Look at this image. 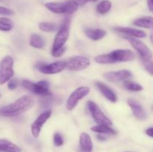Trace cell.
Returning a JSON list of instances; mask_svg holds the SVG:
<instances>
[{"instance_id":"obj_1","label":"cell","mask_w":153,"mask_h":152,"mask_svg":"<svg viewBox=\"0 0 153 152\" xmlns=\"http://www.w3.org/2000/svg\"><path fill=\"white\" fill-rule=\"evenodd\" d=\"M34 104V98L31 95L20 97L14 102L0 109V115L5 117H13L19 116L28 111Z\"/></svg>"},{"instance_id":"obj_2","label":"cell","mask_w":153,"mask_h":152,"mask_svg":"<svg viewBox=\"0 0 153 152\" xmlns=\"http://www.w3.org/2000/svg\"><path fill=\"white\" fill-rule=\"evenodd\" d=\"M45 6L50 11L55 13H67L72 14L78 10L79 4L75 0H70L64 3L47 2Z\"/></svg>"},{"instance_id":"obj_3","label":"cell","mask_w":153,"mask_h":152,"mask_svg":"<svg viewBox=\"0 0 153 152\" xmlns=\"http://www.w3.org/2000/svg\"><path fill=\"white\" fill-rule=\"evenodd\" d=\"M13 60L10 56H7L0 63V84L2 85L10 80L13 76Z\"/></svg>"},{"instance_id":"obj_4","label":"cell","mask_w":153,"mask_h":152,"mask_svg":"<svg viewBox=\"0 0 153 152\" xmlns=\"http://www.w3.org/2000/svg\"><path fill=\"white\" fill-rule=\"evenodd\" d=\"M22 85L25 89L36 95H44V96L51 95V92L49 90V83L45 80H41V81L34 83L30 80H23L22 82Z\"/></svg>"},{"instance_id":"obj_5","label":"cell","mask_w":153,"mask_h":152,"mask_svg":"<svg viewBox=\"0 0 153 152\" xmlns=\"http://www.w3.org/2000/svg\"><path fill=\"white\" fill-rule=\"evenodd\" d=\"M70 19H67L64 20L62 26L55 36V40H54L53 45H52V52L58 50V49L64 46L66 42L68 40L69 36H70Z\"/></svg>"},{"instance_id":"obj_6","label":"cell","mask_w":153,"mask_h":152,"mask_svg":"<svg viewBox=\"0 0 153 152\" xmlns=\"http://www.w3.org/2000/svg\"><path fill=\"white\" fill-rule=\"evenodd\" d=\"M124 38L126 39L131 43L132 47L138 52L140 56L141 57L143 63H147L152 61V52L143 42L136 40L134 37H128H128L125 36Z\"/></svg>"},{"instance_id":"obj_7","label":"cell","mask_w":153,"mask_h":152,"mask_svg":"<svg viewBox=\"0 0 153 152\" xmlns=\"http://www.w3.org/2000/svg\"><path fill=\"white\" fill-rule=\"evenodd\" d=\"M65 68L71 71H81L88 68L91 64V61L86 57L75 56L64 61Z\"/></svg>"},{"instance_id":"obj_8","label":"cell","mask_w":153,"mask_h":152,"mask_svg":"<svg viewBox=\"0 0 153 152\" xmlns=\"http://www.w3.org/2000/svg\"><path fill=\"white\" fill-rule=\"evenodd\" d=\"M88 109L92 115L93 118L99 125H105L108 126H111L112 122L103 113L101 109L95 102L92 101H88Z\"/></svg>"},{"instance_id":"obj_9","label":"cell","mask_w":153,"mask_h":152,"mask_svg":"<svg viewBox=\"0 0 153 152\" xmlns=\"http://www.w3.org/2000/svg\"><path fill=\"white\" fill-rule=\"evenodd\" d=\"M90 92V88L88 86H80L77 88L74 92H72L67 101V108L68 110H73L77 106L80 100L85 98Z\"/></svg>"},{"instance_id":"obj_10","label":"cell","mask_w":153,"mask_h":152,"mask_svg":"<svg viewBox=\"0 0 153 152\" xmlns=\"http://www.w3.org/2000/svg\"><path fill=\"white\" fill-rule=\"evenodd\" d=\"M51 115H52V111L50 110H46V111L41 113L38 116V118L33 122L31 126V134L34 136V137L37 138L39 137V135L40 134V131H41L42 127L47 122L48 119L50 118Z\"/></svg>"},{"instance_id":"obj_11","label":"cell","mask_w":153,"mask_h":152,"mask_svg":"<svg viewBox=\"0 0 153 152\" xmlns=\"http://www.w3.org/2000/svg\"><path fill=\"white\" fill-rule=\"evenodd\" d=\"M109 54L114 63L118 62H128L133 61L134 58V53L128 49H117Z\"/></svg>"},{"instance_id":"obj_12","label":"cell","mask_w":153,"mask_h":152,"mask_svg":"<svg viewBox=\"0 0 153 152\" xmlns=\"http://www.w3.org/2000/svg\"><path fill=\"white\" fill-rule=\"evenodd\" d=\"M37 69L43 74H56L65 69V63L64 61H56L49 64H40L37 66Z\"/></svg>"},{"instance_id":"obj_13","label":"cell","mask_w":153,"mask_h":152,"mask_svg":"<svg viewBox=\"0 0 153 152\" xmlns=\"http://www.w3.org/2000/svg\"><path fill=\"white\" fill-rule=\"evenodd\" d=\"M131 73L128 70H120L117 72H109L105 74V78L110 82H120L131 77Z\"/></svg>"},{"instance_id":"obj_14","label":"cell","mask_w":153,"mask_h":152,"mask_svg":"<svg viewBox=\"0 0 153 152\" xmlns=\"http://www.w3.org/2000/svg\"><path fill=\"white\" fill-rule=\"evenodd\" d=\"M127 103H128V106L131 107L134 116L137 119L143 121L146 119V116H146V113L145 111L144 108L143 107V106L140 104V102H138L137 100L132 99V98H128Z\"/></svg>"},{"instance_id":"obj_15","label":"cell","mask_w":153,"mask_h":152,"mask_svg":"<svg viewBox=\"0 0 153 152\" xmlns=\"http://www.w3.org/2000/svg\"><path fill=\"white\" fill-rule=\"evenodd\" d=\"M114 30L117 32L124 34L128 37H137V38H145L146 37V34L141 30L134 29V28H128V27H117Z\"/></svg>"},{"instance_id":"obj_16","label":"cell","mask_w":153,"mask_h":152,"mask_svg":"<svg viewBox=\"0 0 153 152\" xmlns=\"http://www.w3.org/2000/svg\"><path fill=\"white\" fill-rule=\"evenodd\" d=\"M96 86L98 88L99 90L101 92V93L108 101H111V102H116L117 101V96L116 93L109 86H108L107 85L102 83V82H97L96 83Z\"/></svg>"},{"instance_id":"obj_17","label":"cell","mask_w":153,"mask_h":152,"mask_svg":"<svg viewBox=\"0 0 153 152\" xmlns=\"http://www.w3.org/2000/svg\"><path fill=\"white\" fill-rule=\"evenodd\" d=\"M79 148L81 152H92L93 142L89 134L82 133L79 138Z\"/></svg>"},{"instance_id":"obj_18","label":"cell","mask_w":153,"mask_h":152,"mask_svg":"<svg viewBox=\"0 0 153 152\" xmlns=\"http://www.w3.org/2000/svg\"><path fill=\"white\" fill-rule=\"evenodd\" d=\"M85 34L87 37H89L91 40H94V41H97L101 39H102L106 35V31H104L103 29H93V28H85L84 30Z\"/></svg>"},{"instance_id":"obj_19","label":"cell","mask_w":153,"mask_h":152,"mask_svg":"<svg viewBox=\"0 0 153 152\" xmlns=\"http://www.w3.org/2000/svg\"><path fill=\"white\" fill-rule=\"evenodd\" d=\"M0 151L21 152V149L17 145L7 139H0Z\"/></svg>"},{"instance_id":"obj_20","label":"cell","mask_w":153,"mask_h":152,"mask_svg":"<svg viewBox=\"0 0 153 152\" xmlns=\"http://www.w3.org/2000/svg\"><path fill=\"white\" fill-rule=\"evenodd\" d=\"M91 129L94 132L99 133V134H110V135H115V134H117V132L113 128H111L110 126H108V125H96V126L92 127Z\"/></svg>"},{"instance_id":"obj_21","label":"cell","mask_w":153,"mask_h":152,"mask_svg":"<svg viewBox=\"0 0 153 152\" xmlns=\"http://www.w3.org/2000/svg\"><path fill=\"white\" fill-rule=\"evenodd\" d=\"M133 25L137 27H140V28L150 29L152 27V16H146V17L139 18L133 22Z\"/></svg>"},{"instance_id":"obj_22","label":"cell","mask_w":153,"mask_h":152,"mask_svg":"<svg viewBox=\"0 0 153 152\" xmlns=\"http://www.w3.org/2000/svg\"><path fill=\"white\" fill-rule=\"evenodd\" d=\"M30 46L36 49H42L45 45L43 37L37 34H33L30 37Z\"/></svg>"},{"instance_id":"obj_23","label":"cell","mask_w":153,"mask_h":152,"mask_svg":"<svg viewBox=\"0 0 153 152\" xmlns=\"http://www.w3.org/2000/svg\"><path fill=\"white\" fill-rule=\"evenodd\" d=\"M111 8V2L108 0H104L98 4L97 7V10L101 14H105Z\"/></svg>"},{"instance_id":"obj_24","label":"cell","mask_w":153,"mask_h":152,"mask_svg":"<svg viewBox=\"0 0 153 152\" xmlns=\"http://www.w3.org/2000/svg\"><path fill=\"white\" fill-rule=\"evenodd\" d=\"M13 22L8 18L0 17V31H9L13 28Z\"/></svg>"},{"instance_id":"obj_25","label":"cell","mask_w":153,"mask_h":152,"mask_svg":"<svg viewBox=\"0 0 153 152\" xmlns=\"http://www.w3.org/2000/svg\"><path fill=\"white\" fill-rule=\"evenodd\" d=\"M38 26L40 29L44 32H53L58 30V25L51 22H40Z\"/></svg>"},{"instance_id":"obj_26","label":"cell","mask_w":153,"mask_h":152,"mask_svg":"<svg viewBox=\"0 0 153 152\" xmlns=\"http://www.w3.org/2000/svg\"><path fill=\"white\" fill-rule=\"evenodd\" d=\"M95 62L100 64H113L111 58L110 56V54H105V55H100L94 58Z\"/></svg>"},{"instance_id":"obj_27","label":"cell","mask_w":153,"mask_h":152,"mask_svg":"<svg viewBox=\"0 0 153 152\" xmlns=\"http://www.w3.org/2000/svg\"><path fill=\"white\" fill-rule=\"evenodd\" d=\"M124 86L128 90L134 91V92H139V91L143 90V86L139 83H134L133 81H128V80H126L124 82Z\"/></svg>"},{"instance_id":"obj_28","label":"cell","mask_w":153,"mask_h":152,"mask_svg":"<svg viewBox=\"0 0 153 152\" xmlns=\"http://www.w3.org/2000/svg\"><path fill=\"white\" fill-rule=\"evenodd\" d=\"M54 143L56 146H61L63 144H64V139H63L62 136L61 135L58 133H56V134H54L53 137Z\"/></svg>"},{"instance_id":"obj_29","label":"cell","mask_w":153,"mask_h":152,"mask_svg":"<svg viewBox=\"0 0 153 152\" xmlns=\"http://www.w3.org/2000/svg\"><path fill=\"white\" fill-rule=\"evenodd\" d=\"M66 49H67V47L64 46H63V47H61V49H58V50L52 51L51 53H52V56L55 57V58H59V57H61V55H64V53L65 52Z\"/></svg>"},{"instance_id":"obj_30","label":"cell","mask_w":153,"mask_h":152,"mask_svg":"<svg viewBox=\"0 0 153 152\" xmlns=\"http://www.w3.org/2000/svg\"><path fill=\"white\" fill-rule=\"evenodd\" d=\"M14 11L7 7L0 6V15H13Z\"/></svg>"},{"instance_id":"obj_31","label":"cell","mask_w":153,"mask_h":152,"mask_svg":"<svg viewBox=\"0 0 153 152\" xmlns=\"http://www.w3.org/2000/svg\"><path fill=\"white\" fill-rule=\"evenodd\" d=\"M8 83H7V87H8L9 89H15L18 86V82L17 80L16 79H11V80H8Z\"/></svg>"},{"instance_id":"obj_32","label":"cell","mask_w":153,"mask_h":152,"mask_svg":"<svg viewBox=\"0 0 153 152\" xmlns=\"http://www.w3.org/2000/svg\"><path fill=\"white\" fill-rule=\"evenodd\" d=\"M89 1H98V0H76V2L78 3V4H80V5H84V4H85L87 2H88Z\"/></svg>"},{"instance_id":"obj_33","label":"cell","mask_w":153,"mask_h":152,"mask_svg":"<svg viewBox=\"0 0 153 152\" xmlns=\"http://www.w3.org/2000/svg\"><path fill=\"white\" fill-rule=\"evenodd\" d=\"M146 134H147L149 137H153V128H148V129H146Z\"/></svg>"},{"instance_id":"obj_34","label":"cell","mask_w":153,"mask_h":152,"mask_svg":"<svg viewBox=\"0 0 153 152\" xmlns=\"http://www.w3.org/2000/svg\"><path fill=\"white\" fill-rule=\"evenodd\" d=\"M148 7H149L150 11H152V7H153V1L152 0H148L147 1Z\"/></svg>"},{"instance_id":"obj_35","label":"cell","mask_w":153,"mask_h":152,"mask_svg":"<svg viewBox=\"0 0 153 152\" xmlns=\"http://www.w3.org/2000/svg\"><path fill=\"white\" fill-rule=\"evenodd\" d=\"M97 138L100 140H105L106 139L105 137H103L102 136H98V137H97Z\"/></svg>"},{"instance_id":"obj_36","label":"cell","mask_w":153,"mask_h":152,"mask_svg":"<svg viewBox=\"0 0 153 152\" xmlns=\"http://www.w3.org/2000/svg\"><path fill=\"white\" fill-rule=\"evenodd\" d=\"M0 98H1V95H0Z\"/></svg>"},{"instance_id":"obj_37","label":"cell","mask_w":153,"mask_h":152,"mask_svg":"<svg viewBox=\"0 0 153 152\" xmlns=\"http://www.w3.org/2000/svg\"><path fill=\"white\" fill-rule=\"evenodd\" d=\"M126 152H130V151H126Z\"/></svg>"}]
</instances>
